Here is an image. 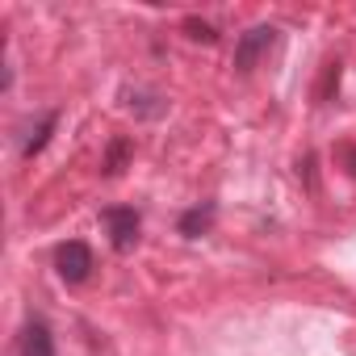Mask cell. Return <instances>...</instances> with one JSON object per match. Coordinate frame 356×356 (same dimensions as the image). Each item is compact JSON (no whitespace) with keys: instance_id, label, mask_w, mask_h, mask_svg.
<instances>
[{"instance_id":"cell-1","label":"cell","mask_w":356,"mask_h":356,"mask_svg":"<svg viewBox=\"0 0 356 356\" xmlns=\"http://www.w3.org/2000/svg\"><path fill=\"white\" fill-rule=\"evenodd\" d=\"M88 268H92V256H88L84 243H67V248L59 252V273H63L67 281H84Z\"/></svg>"},{"instance_id":"cell-2","label":"cell","mask_w":356,"mask_h":356,"mask_svg":"<svg viewBox=\"0 0 356 356\" xmlns=\"http://www.w3.org/2000/svg\"><path fill=\"white\" fill-rule=\"evenodd\" d=\"M22 356H55V343H51V331L42 323H30L26 335H22Z\"/></svg>"},{"instance_id":"cell-3","label":"cell","mask_w":356,"mask_h":356,"mask_svg":"<svg viewBox=\"0 0 356 356\" xmlns=\"http://www.w3.org/2000/svg\"><path fill=\"white\" fill-rule=\"evenodd\" d=\"M268 42H273V30H264V26H260V30H252V34H248V38L239 42V55H235V63H239V67L248 72V67L256 63V55H260V51H264Z\"/></svg>"},{"instance_id":"cell-4","label":"cell","mask_w":356,"mask_h":356,"mask_svg":"<svg viewBox=\"0 0 356 356\" xmlns=\"http://www.w3.org/2000/svg\"><path fill=\"white\" fill-rule=\"evenodd\" d=\"M105 222L113 227V243H118V248H126V243L138 235V218H134L130 210H109V214H105Z\"/></svg>"}]
</instances>
